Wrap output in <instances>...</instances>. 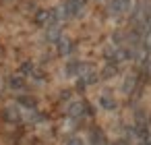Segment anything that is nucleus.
Wrapping results in <instances>:
<instances>
[{"label":"nucleus","mask_w":151,"mask_h":145,"mask_svg":"<svg viewBox=\"0 0 151 145\" xmlns=\"http://www.w3.org/2000/svg\"><path fill=\"white\" fill-rule=\"evenodd\" d=\"M91 69V64L89 62H85V60H81V58H70L66 64H64V77L66 79H77V77H81L85 71H89Z\"/></svg>","instance_id":"nucleus-5"},{"label":"nucleus","mask_w":151,"mask_h":145,"mask_svg":"<svg viewBox=\"0 0 151 145\" xmlns=\"http://www.w3.org/2000/svg\"><path fill=\"white\" fill-rule=\"evenodd\" d=\"M29 81H33V83H48V81H50V75H48V71H46L44 66H40V64H37Z\"/></svg>","instance_id":"nucleus-18"},{"label":"nucleus","mask_w":151,"mask_h":145,"mask_svg":"<svg viewBox=\"0 0 151 145\" xmlns=\"http://www.w3.org/2000/svg\"><path fill=\"white\" fill-rule=\"evenodd\" d=\"M60 35H62V29H60V25H54V27H48V29H44V40H46L48 44H56V42L60 40Z\"/></svg>","instance_id":"nucleus-15"},{"label":"nucleus","mask_w":151,"mask_h":145,"mask_svg":"<svg viewBox=\"0 0 151 145\" xmlns=\"http://www.w3.org/2000/svg\"><path fill=\"white\" fill-rule=\"evenodd\" d=\"M118 73H120V64L106 62V64H104V69L99 71V79H101V81H108V79H114Z\"/></svg>","instance_id":"nucleus-14"},{"label":"nucleus","mask_w":151,"mask_h":145,"mask_svg":"<svg viewBox=\"0 0 151 145\" xmlns=\"http://www.w3.org/2000/svg\"><path fill=\"white\" fill-rule=\"evenodd\" d=\"M25 114H27V112H25L19 104H6L2 110H0V120L6 122V124L13 126V128H17V126H23Z\"/></svg>","instance_id":"nucleus-3"},{"label":"nucleus","mask_w":151,"mask_h":145,"mask_svg":"<svg viewBox=\"0 0 151 145\" xmlns=\"http://www.w3.org/2000/svg\"><path fill=\"white\" fill-rule=\"evenodd\" d=\"M110 145H130V143H128L126 139H114V141H112Z\"/></svg>","instance_id":"nucleus-21"},{"label":"nucleus","mask_w":151,"mask_h":145,"mask_svg":"<svg viewBox=\"0 0 151 145\" xmlns=\"http://www.w3.org/2000/svg\"><path fill=\"white\" fill-rule=\"evenodd\" d=\"M130 4H132V0H108L106 11L112 19H120L130 11Z\"/></svg>","instance_id":"nucleus-8"},{"label":"nucleus","mask_w":151,"mask_h":145,"mask_svg":"<svg viewBox=\"0 0 151 145\" xmlns=\"http://www.w3.org/2000/svg\"><path fill=\"white\" fill-rule=\"evenodd\" d=\"M89 145H110L108 135L104 133L101 126H91L89 128Z\"/></svg>","instance_id":"nucleus-11"},{"label":"nucleus","mask_w":151,"mask_h":145,"mask_svg":"<svg viewBox=\"0 0 151 145\" xmlns=\"http://www.w3.org/2000/svg\"><path fill=\"white\" fill-rule=\"evenodd\" d=\"M97 102H99V108H101L104 112H112V110H116V108H118V100H116V97H114L110 91L99 93Z\"/></svg>","instance_id":"nucleus-12"},{"label":"nucleus","mask_w":151,"mask_h":145,"mask_svg":"<svg viewBox=\"0 0 151 145\" xmlns=\"http://www.w3.org/2000/svg\"><path fill=\"white\" fill-rule=\"evenodd\" d=\"M64 114H66V118L81 122V120H85V118H93L95 110H93V106H91L89 100L81 97V100H70V102L66 104V108H64Z\"/></svg>","instance_id":"nucleus-1"},{"label":"nucleus","mask_w":151,"mask_h":145,"mask_svg":"<svg viewBox=\"0 0 151 145\" xmlns=\"http://www.w3.org/2000/svg\"><path fill=\"white\" fill-rule=\"evenodd\" d=\"M56 46V54L60 56V58H68V56H73L75 54V50H77V42L75 40H70L68 35H60V40L54 44Z\"/></svg>","instance_id":"nucleus-9"},{"label":"nucleus","mask_w":151,"mask_h":145,"mask_svg":"<svg viewBox=\"0 0 151 145\" xmlns=\"http://www.w3.org/2000/svg\"><path fill=\"white\" fill-rule=\"evenodd\" d=\"M141 75L145 77V81H151V50H149V52H145L143 66H141Z\"/></svg>","instance_id":"nucleus-19"},{"label":"nucleus","mask_w":151,"mask_h":145,"mask_svg":"<svg viewBox=\"0 0 151 145\" xmlns=\"http://www.w3.org/2000/svg\"><path fill=\"white\" fill-rule=\"evenodd\" d=\"M56 9H58L60 21H75L85 13L87 0H64V2H60Z\"/></svg>","instance_id":"nucleus-2"},{"label":"nucleus","mask_w":151,"mask_h":145,"mask_svg":"<svg viewBox=\"0 0 151 145\" xmlns=\"http://www.w3.org/2000/svg\"><path fill=\"white\" fill-rule=\"evenodd\" d=\"M137 85H141V77H139L137 73H132V75H128V77L124 79L122 91H124L126 95H132V93L137 91Z\"/></svg>","instance_id":"nucleus-13"},{"label":"nucleus","mask_w":151,"mask_h":145,"mask_svg":"<svg viewBox=\"0 0 151 145\" xmlns=\"http://www.w3.org/2000/svg\"><path fill=\"white\" fill-rule=\"evenodd\" d=\"M33 25H35L37 29H48V27L60 25L58 9L52 6V9H40V11H35V15H33Z\"/></svg>","instance_id":"nucleus-4"},{"label":"nucleus","mask_w":151,"mask_h":145,"mask_svg":"<svg viewBox=\"0 0 151 145\" xmlns=\"http://www.w3.org/2000/svg\"><path fill=\"white\" fill-rule=\"evenodd\" d=\"M35 66H37V62H35V60H31V58H27V60H23V62L19 64V73H21L23 77H27V79H31V75H33Z\"/></svg>","instance_id":"nucleus-16"},{"label":"nucleus","mask_w":151,"mask_h":145,"mask_svg":"<svg viewBox=\"0 0 151 145\" xmlns=\"http://www.w3.org/2000/svg\"><path fill=\"white\" fill-rule=\"evenodd\" d=\"M23 126H17V128H13L9 135H6V143L9 145H21L23 143Z\"/></svg>","instance_id":"nucleus-17"},{"label":"nucleus","mask_w":151,"mask_h":145,"mask_svg":"<svg viewBox=\"0 0 151 145\" xmlns=\"http://www.w3.org/2000/svg\"><path fill=\"white\" fill-rule=\"evenodd\" d=\"M6 87H9V91H13L15 95L25 93V91H27V87H29V79H27V77H23L19 71H17V73H11V75L6 77Z\"/></svg>","instance_id":"nucleus-6"},{"label":"nucleus","mask_w":151,"mask_h":145,"mask_svg":"<svg viewBox=\"0 0 151 145\" xmlns=\"http://www.w3.org/2000/svg\"><path fill=\"white\" fill-rule=\"evenodd\" d=\"M95 2H108V0H95Z\"/></svg>","instance_id":"nucleus-22"},{"label":"nucleus","mask_w":151,"mask_h":145,"mask_svg":"<svg viewBox=\"0 0 151 145\" xmlns=\"http://www.w3.org/2000/svg\"><path fill=\"white\" fill-rule=\"evenodd\" d=\"M15 104H19L27 114H31V112H37L40 110V100H37V95H33V93H19L17 97H15Z\"/></svg>","instance_id":"nucleus-10"},{"label":"nucleus","mask_w":151,"mask_h":145,"mask_svg":"<svg viewBox=\"0 0 151 145\" xmlns=\"http://www.w3.org/2000/svg\"><path fill=\"white\" fill-rule=\"evenodd\" d=\"M64 145H85V141H83L79 135H70V137L64 141Z\"/></svg>","instance_id":"nucleus-20"},{"label":"nucleus","mask_w":151,"mask_h":145,"mask_svg":"<svg viewBox=\"0 0 151 145\" xmlns=\"http://www.w3.org/2000/svg\"><path fill=\"white\" fill-rule=\"evenodd\" d=\"M97 81H101V79H99V73L91 66L89 71H85L81 77L75 79V89H77V91H85V89H89L91 85H95Z\"/></svg>","instance_id":"nucleus-7"}]
</instances>
